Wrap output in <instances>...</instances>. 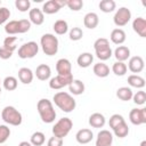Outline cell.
Instances as JSON below:
<instances>
[{"label":"cell","mask_w":146,"mask_h":146,"mask_svg":"<svg viewBox=\"0 0 146 146\" xmlns=\"http://www.w3.org/2000/svg\"><path fill=\"white\" fill-rule=\"evenodd\" d=\"M67 87H68L70 92L73 94V95H76V96L82 95L84 92V89H86L84 83L81 80H78V79H73V81Z\"/></svg>","instance_id":"cell-19"},{"label":"cell","mask_w":146,"mask_h":146,"mask_svg":"<svg viewBox=\"0 0 146 146\" xmlns=\"http://www.w3.org/2000/svg\"><path fill=\"white\" fill-rule=\"evenodd\" d=\"M95 52H96V57L98 59H100V60H107V59H110L112 57V54H113L111 47H108L106 49H102V50L95 51Z\"/></svg>","instance_id":"cell-36"},{"label":"cell","mask_w":146,"mask_h":146,"mask_svg":"<svg viewBox=\"0 0 146 146\" xmlns=\"http://www.w3.org/2000/svg\"><path fill=\"white\" fill-rule=\"evenodd\" d=\"M44 140H46V137H44V133L41 132V131H35L32 133L31 136V144L33 146H41L44 144Z\"/></svg>","instance_id":"cell-31"},{"label":"cell","mask_w":146,"mask_h":146,"mask_svg":"<svg viewBox=\"0 0 146 146\" xmlns=\"http://www.w3.org/2000/svg\"><path fill=\"white\" fill-rule=\"evenodd\" d=\"M92 138H94L92 131H91L90 129H87V128L79 130V131L76 132V135H75L76 141H78L79 144H81V145H84V144L90 143V141L92 140Z\"/></svg>","instance_id":"cell-14"},{"label":"cell","mask_w":146,"mask_h":146,"mask_svg":"<svg viewBox=\"0 0 146 146\" xmlns=\"http://www.w3.org/2000/svg\"><path fill=\"white\" fill-rule=\"evenodd\" d=\"M66 6L73 11H79L83 7V1L82 0H67Z\"/></svg>","instance_id":"cell-40"},{"label":"cell","mask_w":146,"mask_h":146,"mask_svg":"<svg viewBox=\"0 0 146 146\" xmlns=\"http://www.w3.org/2000/svg\"><path fill=\"white\" fill-rule=\"evenodd\" d=\"M56 71L58 75H68L72 74V65L67 58H60L56 63Z\"/></svg>","instance_id":"cell-12"},{"label":"cell","mask_w":146,"mask_h":146,"mask_svg":"<svg viewBox=\"0 0 146 146\" xmlns=\"http://www.w3.org/2000/svg\"><path fill=\"white\" fill-rule=\"evenodd\" d=\"M73 81V75L68 74V75H57L50 79L49 81V87L54 90H58L62 89L66 86H68L71 82Z\"/></svg>","instance_id":"cell-8"},{"label":"cell","mask_w":146,"mask_h":146,"mask_svg":"<svg viewBox=\"0 0 146 146\" xmlns=\"http://www.w3.org/2000/svg\"><path fill=\"white\" fill-rule=\"evenodd\" d=\"M133 31L141 38H146V21L143 17H137L132 22Z\"/></svg>","instance_id":"cell-15"},{"label":"cell","mask_w":146,"mask_h":146,"mask_svg":"<svg viewBox=\"0 0 146 146\" xmlns=\"http://www.w3.org/2000/svg\"><path fill=\"white\" fill-rule=\"evenodd\" d=\"M72 127H73V122L70 117H62L52 127V133L55 137L63 139L64 137H66L68 135Z\"/></svg>","instance_id":"cell-5"},{"label":"cell","mask_w":146,"mask_h":146,"mask_svg":"<svg viewBox=\"0 0 146 146\" xmlns=\"http://www.w3.org/2000/svg\"><path fill=\"white\" fill-rule=\"evenodd\" d=\"M16 40H17L16 36H7V38L3 40V46H2V47H3L5 49H7V50L14 52V51L16 50V48H17L16 44H15Z\"/></svg>","instance_id":"cell-35"},{"label":"cell","mask_w":146,"mask_h":146,"mask_svg":"<svg viewBox=\"0 0 146 146\" xmlns=\"http://www.w3.org/2000/svg\"><path fill=\"white\" fill-rule=\"evenodd\" d=\"M114 56L116 58V62H123L127 60L130 57V49L125 46H119L114 50Z\"/></svg>","instance_id":"cell-22"},{"label":"cell","mask_w":146,"mask_h":146,"mask_svg":"<svg viewBox=\"0 0 146 146\" xmlns=\"http://www.w3.org/2000/svg\"><path fill=\"white\" fill-rule=\"evenodd\" d=\"M132 90L128 87H121L116 90V97L123 102H128L132 98Z\"/></svg>","instance_id":"cell-28"},{"label":"cell","mask_w":146,"mask_h":146,"mask_svg":"<svg viewBox=\"0 0 146 146\" xmlns=\"http://www.w3.org/2000/svg\"><path fill=\"white\" fill-rule=\"evenodd\" d=\"M1 117L6 123L15 127L19 125L23 121L22 114L14 106H6L1 112Z\"/></svg>","instance_id":"cell-4"},{"label":"cell","mask_w":146,"mask_h":146,"mask_svg":"<svg viewBox=\"0 0 146 146\" xmlns=\"http://www.w3.org/2000/svg\"><path fill=\"white\" fill-rule=\"evenodd\" d=\"M128 67L132 73H140L145 67L144 59L140 56H133L129 59Z\"/></svg>","instance_id":"cell-13"},{"label":"cell","mask_w":146,"mask_h":146,"mask_svg":"<svg viewBox=\"0 0 146 146\" xmlns=\"http://www.w3.org/2000/svg\"><path fill=\"white\" fill-rule=\"evenodd\" d=\"M52 100L55 105L65 113H71L76 106L75 99L68 92H65V91H59L55 94L52 97Z\"/></svg>","instance_id":"cell-1"},{"label":"cell","mask_w":146,"mask_h":146,"mask_svg":"<svg viewBox=\"0 0 146 146\" xmlns=\"http://www.w3.org/2000/svg\"><path fill=\"white\" fill-rule=\"evenodd\" d=\"M131 19V11L130 9H128L127 7H121L116 10L114 17H113V22L116 26L121 27L127 25Z\"/></svg>","instance_id":"cell-7"},{"label":"cell","mask_w":146,"mask_h":146,"mask_svg":"<svg viewBox=\"0 0 146 146\" xmlns=\"http://www.w3.org/2000/svg\"><path fill=\"white\" fill-rule=\"evenodd\" d=\"M94 62V56L90 52H82L76 58V63L80 67H89Z\"/></svg>","instance_id":"cell-23"},{"label":"cell","mask_w":146,"mask_h":146,"mask_svg":"<svg viewBox=\"0 0 146 146\" xmlns=\"http://www.w3.org/2000/svg\"><path fill=\"white\" fill-rule=\"evenodd\" d=\"M9 136H10V129L5 124H0V144L6 143Z\"/></svg>","instance_id":"cell-43"},{"label":"cell","mask_w":146,"mask_h":146,"mask_svg":"<svg viewBox=\"0 0 146 146\" xmlns=\"http://www.w3.org/2000/svg\"><path fill=\"white\" fill-rule=\"evenodd\" d=\"M111 41L115 44H122L125 41V32L122 29H114L111 32Z\"/></svg>","instance_id":"cell-24"},{"label":"cell","mask_w":146,"mask_h":146,"mask_svg":"<svg viewBox=\"0 0 146 146\" xmlns=\"http://www.w3.org/2000/svg\"><path fill=\"white\" fill-rule=\"evenodd\" d=\"M92 71L95 73V75L98 78H106L110 74V67L105 63H102V62L95 64Z\"/></svg>","instance_id":"cell-25"},{"label":"cell","mask_w":146,"mask_h":146,"mask_svg":"<svg viewBox=\"0 0 146 146\" xmlns=\"http://www.w3.org/2000/svg\"><path fill=\"white\" fill-rule=\"evenodd\" d=\"M31 29V22L29 19L18 21V33H26Z\"/></svg>","instance_id":"cell-44"},{"label":"cell","mask_w":146,"mask_h":146,"mask_svg":"<svg viewBox=\"0 0 146 146\" xmlns=\"http://www.w3.org/2000/svg\"><path fill=\"white\" fill-rule=\"evenodd\" d=\"M52 29H54V31H55L56 34L63 35V34H65V33L68 31V24H67V22L64 21V19H58V21H56V22L54 23Z\"/></svg>","instance_id":"cell-27"},{"label":"cell","mask_w":146,"mask_h":146,"mask_svg":"<svg viewBox=\"0 0 146 146\" xmlns=\"http://www.w3.org/2000/svg\"><path fill=\"white\" fill-rule=\"evenodd\" d=\"M113 135L108 130H100L97 135L96 146H112Z\"/></svg>","instance_id":"cell-11"},{"label":"cell","mask_w":146,"mask_h":146,"mask_svg":"<svg viewBox=\"0 0 146 146\" xmlns=\"http://www.w3.org/2000/svg\"><path fill=\"white\" fill-rule=\"evenodd\" d=\"M66 6V1L65 0H49L47 2L43 3L42 6V13L47 14V15H52L59 11V9L62 7Z\"/></svg>","instance_id":"cell-9"},{"label":"cell","mask_w":146,"mask_h":146,"mask_svg":"<svg viewBox=\"0 0 146 146\" xmlns=\"http://www.w3.org/2000/svg\"><path fill=\"white\" fill-rule=\"evenodd\" d=\"M128 83L130 87H133V88H144L145 87V79L137 75V74H132V75H129L128 76Z\"/></svg>","instance_id":"cell-26"},{"label":"cell","mask_w":146,"mask_h":146,"mask_svg":"<svg viewBox=\"0 0 146 146\" xmlns=\"http://www.w3.org/2000/svg\"><path fill=\"white\" fill-rule=\"evenodd\" d=\"M132 99H133V103L135 104H137V105H144L145 102H146V92L143 91V90H139L135 95H132Z\"/></svg>","instance_id":"cell-39"},{"label":"cell","mask_w":146,"mask_h":146,"mask_svg":"<svg viewBox=\"0 0 146 146\" xmlns=\"http://www.w3.org/2000/svg\"><path fill=\"white\" fill-rule=\"evenodd\" d=\"M18 79L24 84H30L33 81V72L27 67H22L18 70Z\"/></svg>","instance_id":"cell-21"},{"label":"cell","mask_w":146,"mask_h":146,"mask_svg":"<svg viewBox=\"0 0 146 146\" xmlns=\"http://www.w3.org/2000/svg\"><path fill=\"white\" fill-rule=\"evenodd\" d=\"M110 47V42L107 39L105 38H98L95 42H94V48H95V51H98V50H102V49H106Z\"/></svg>","instance_id":"cell-38"},{"label":"cell","mask_w":146,"mask_h":146,"mask_svg":"<svg viewBox=\"0 0 146 146\" xmlns=\"http://www.w3.org/2000/svg\"><path fill=\"white\" fill-rule=\"evenodd\" d=\"M15 7H16L19 11L24 13V11H27V10L30 9L31 2H30V0H16V1H15Z\"/></svg>","instance_id":"cell-41"},{"label":"cell","mask_w":146,"mask_h":146,"mask_svg":"<svg viewBox=\"0 0 146 146\" xmlns=\"http://www.w3.org/2000/svg\"><path fill=\"white\" fill-rule=\"evenodd\" d=\"M113 131H114V135H115L116 137H119V138H124V137H127L128 133H129V127H128V124H127L125 121H124V122L120 123L119 125H116V127L113 129Z\"/></svg>","instance_id":"cell-29"},{"label":"cell","mask_w":146,"mask_h":146,"mask_svg":"<svg viewBox=\"0 0 146 146\" xmlns=\"http://www.w3.org/2000/svg\"><path fill=\"white\" fill-rule=\"evenodd\" d=\"M18 146H33V145L31 143H29V141H21Z\"/></svg>","instance_id":"cell-48"},{"label":"cell","mask_w":146,"mask_h":146,"mask_svg":"<svg viewBox=\"0 0 146 146\" xmlns=\"http://www.w3.org/2000/svg\"><path fill=\"white\" fill-rule=\"evenodd\" d=\"M129 120L135 125H140L146 123V108H133L129 113Z\"/></svg>","instance_id":"cell-10"},{"label":"cell","mask_w":146,"mask_h":146,"mask_svg":"<svg viewBox=\"0 0 146 146\" xmlns=\"http://www.w3.org/2000/svg\"><path fill=\"white\" fill-rule=\"evenodd\" d=\"M140 146H146V140H143L141 144H140Z\"/></svg>","instance_id":"cell-49"},{"label":"cell","mask_w":146,"mask_h":146,"mask_svg":"<svg viewBox=\"0 0 146 146\" xmlns=\"http://www.w3.org/2000/svg\"><path fill=\"white\" fill-rule=\"evenodd\" d=\"M98 23H99V18L96 13H88L83 17V24L87 29L92 30V29L97 27Z\"/></svg>","instance_id":"cell-18"},{"label":"cell","mask_w":146,"mask_h":146,"mask_svg":"<svg viewBox=\"0 0 146 146\" xmlns=\"http://www.w3.org/2000/svg\"><path fill=\"white\" fill-rule=\"evenodd\" d=\"M5 32L9 35L18 33V21H10L5 25Z\"/></svg>","instance_id":"cell-34"},{"label":"cell","mask_w":146,"mask_h":146,"mask_svg":"<svg viewBox=\"0 0 146 146\" xmlns=\"http://www.w3.org/2000/svg\"><path fill=\"white\" fill-rule=\"evenodd\" d=\"M10 17V10L6 7H0V25H2Z\"/></svg>","instance_id":"cell-45"},{"label":"cell","mask_w":146,"mask_h":146,"mask_svg":"<svg viewBox=\"0 0 146 146\" xmlns=\"http://www.w3.org/2000/svg\"><path fill=\"white\" fill-rule=\"evenodd\" d=\"M127 70H128V67H127V65H125L123 62H115V63L113 64V66H112L113 73H114L115 75H117V76L124 75V74L127 73Z\"/></svg>","instance_id":"cell-32"},{"label":"cell","mask_w":146,"mask_h":146,"mask_svg":"<svg viewBox=\"0 0 146 146\" xmlns=\"http://www.w3.org/2000/svg\"><path fill=\"white\" fill-rule=\"evenodd\" d=\"M40 44L47 56H54L58 51V39L51 33L43 34L40 39Z\"/></svg>","instance_id":"cell-3"},{"label":"cell","mask_w":146,"mask_h":146,"mask_svg":"<svg viewBox=\"0 0 146 146\" xmlns=\"http://www.w3.org/2000/svg\"><path fill=\"white\" fill-rule=\"evenodd\" d=\"M11 55H13L11 51L5 49L3 47H0V58L1 59H9L11 57Z\"/></svg>","instance_id":"cell-47"},{"label":"cell","mask_w":146,"mask_h":146,"mask_svg":"<svg viewBox=\"0 0 146 146\" xmlns=\"http://www.w3.org/2000/svg\"><path fill=\"white\" fill-rule=\"evenodd\" d=\"M105 123H106V120L102 113H92L89 116V124L92 128H103Z\"/></svg>","instance_id":"cell-20"},{"label":"cell","mask_w":146,"mask_h":146,"mask_svg":"<svg viewBox=\"0 0 146 146\" xmlns=\"http://www.w3.org/2000/svg\"><path fill=\"white\" fill-rule=\"evenodd\" d=\"M0 94H1V88H0Z\"/></svg>","instance_id":"cell-50"},{"label":"cell","mask_w":146,"mask_h":146,"mask_svg":"<svg viewBox=\"0 0 146 146\" xmlns=\"http://www.w3.org/2000/svg\"><path fill=\"white\" fill-rule=\"evenodd\" d=\"M124 122V119L122 115L120 114H113L111 117H110V121H108V124H110V128L114 129L116 125H119L120 123Z\"/></svg>","instance_id":"cell-42"},{"label":"cell","mask_w":146,"mask_h":146,"mask_svg":"<svg viewBox=\"0 0 146 146\" xmlns=\"http://www.w3.org/2000/svg\"><path fill=\"white\" fill-rule=\"evenodd\" d=\"M29 17H30L29 21L31 22V24L33 23L34 25H41V24H43V22H44L43 13H42V10L39 9V8H33V9H31L30 13H29Z\"/></svg>","instance_id":"cell-16"},{"label":"cell","mask_w":146,"mask_h":146,"mask_svg":"<svg viewBox=\"0 0 146 146\" xmlns=\"http://www.w3.org/2000/svg\"><path fill=\"white\" fill-rule=\"evenodd\" d=\"M2 83H3V88L6 90H8V91L15 90L17 88V84H18L17 79L15 76H6Z\"/></svg>","instance_id":"cell-33"},{"label":"cell","mask_w":146,"mask_h":146,"mask_svg":"<svg viewBox=\"0 0 146 146\" xmlns=\"http://www.w3.org/2000/svg\"><path fill=\"white\" fill-rule=\"evenodd\" d=\"M39 52V46L36 42L34 41H30L26 42L24 44H22L18 49V57L22 59H26V58H33L36 54Z\"/></svg>","instance_id":"cell-6"},{"label":"cell","mask_w":146,"mask_h":146,"mask_svg":"<svg viewBox=\"0 0 146 146\" xmlns=\"http://www.w3.org/2000/svg\"><path fill=\"white\" fill-rule=\"evenodd\" d=\"M36 110L39 112V115H40L42 122L52 123L55 121L56 112H55V108L52 106V103L49 99H47V98L40 99L36 104Z\"/></svg>","instance_id":"cell-2"},{"label":"cell","mask_w":146,"mask_h":146,"mask_svg":"<svg viewBox=\"0 0 146 146\" xmlns=\"http://www.w3.org/2000/svg\"><path fill=\"white\" fill-rule=\"evenodd\" d=\"M98 6L103 13H112L116 8V3L114 0H102Z\"/></svg>","instance_id":"cell-30"},{"label":"cell","mask_w":146,"mask_h":146,"mask_svg":"<svg viewBox=\"0 0 146 146\" xmlns=\"http://www.w3.org/2000/svg\"><path fill=\"white\" fill-rule=\"evenodd\" d=\"M68 35H70V39H71L72 41H79V40H81L82 36H83V32H82V30H81L80 27L75 26V27H72V29L70 30Z\"/></svg>","instance_id":"cell-37"},{"label":"cell","mask_w":146,"mask_h":146,"mask_svg":"<svg viewBox=\"0 0 146 146\" xmlns=\"http://www.w3.org/2000/svg\"><path fill=\"white\" fill-rule=\"evenodd\" d=\"M50 75H51V70H50V66L47 64H40L35 70V76L40 81L48 80L50 78Z\"/></svg>","instance_id":"cell-17"},{"label":"cell","mask_w":146,"mask_h":146,"mask_svg":"<svg viewBox=\"0 0 146 146\" xmlns=\"http://www.w3.org/2000/svg\"><path fill=\"white\" fill-rule=\"evenodd\" d=\"M47 146H63V139L54 136V137L49 138Z\"/></svg>","instance_id":"cell-46"},{"label":"cell","mask_w":146,"mask_h":146,"mask_svg":"<svg viewBox=\"0 0 146 146\" xmlns=\"http://www.w3.org/2000/svg\"><path fill=\"white\" fill-rule=\"evenodd\" d=\"M0 5H1V0H0Z\"/></svg>","instance_id":"cell-51"}]
</instances>
